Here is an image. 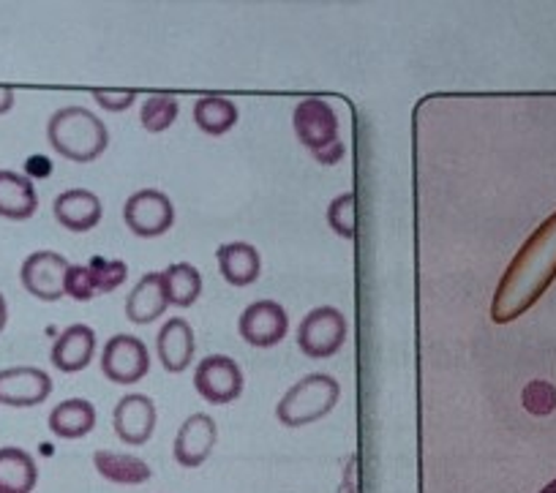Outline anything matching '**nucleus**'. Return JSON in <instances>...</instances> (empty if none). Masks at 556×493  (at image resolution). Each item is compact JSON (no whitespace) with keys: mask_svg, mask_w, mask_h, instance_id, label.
<instances>
[{"mask_svg":"<svg viewBox=\"0 0 556 493\" xmlns=\"http://www.w3.org/2000/svg\"><path fill=\"white\" fill-rule=\"evenodd\" d=\"M556 281V211L523 240L491 300V319L510 325L527 314Z\"/></svg>","mask_w":556,"mask_h":493,"instance_id":"f257e3e1","label":"nucleus"},{"mask_svg":"<svg viewBox=\"0 0 556 493\" xmlns=\"http://www.w3.org/2000/svg\"><path fill=\"white\" fill-rule=\"evenodd\" d=\"M52 150L74 164H90L110 148V128L96 112L85 106H63L47 123Z\"/></svg>","mask_w":556,"mask_h":493,"instance_id":"f03ea898","label":"nucleus"},{"mask_svg":"<svg viewBox=\"0 0 556 493\" xmlns=\"http://www.w3.org/2000/svg\"><path fill=\"white\" fill-rule=\"evenodd\" d=\"M292 128L317 164L336 167L344 161L346 148L339 137V115L328 101L303 99L292 112Z\"/></svg>","mask_w":556,"mask_h":493,"instance_id":"7ed1b4c3","label":"nucleus"},{"mask_svg":"<svg viewBox=\"0 0 556 493\" xmlns=\"http://www.w3.org/2000/svg\"><path fill=\"white\" fill-rule=\"evenodd\" d=\"M341 399V384L330 374H308L298 379L276 406V417L287 428H303L319 422L336 409Z\"/></svg>","mask_w":556,"mask_h":493,"instance_id":"20e7f679","label":"nucleus"},{"mask_svg":"<svg viewBox=\"0 0 556 493\" xmlns=\"http://www.w3.org/2000/svg\"><path fill=\"white\" fill-rule=\"evenodd\" d=\"M350 325L336 305H319L308 311L298 327V350L312 361H325L344 350Z\"/></svg>","mask_w":556,"mask_h":493,"instance_id":"39448f33","label":"nucleus"},{"mask_svg":"<svg viewBox=\"0 0 556 493\" xmlns=\"http://www.w3.org/2000/svg\"><path fill=\"white\" fill-rule=\"evenodd\" d=\"M123 222L128 232L142 240L162 238L175 224V205L164 191L139 189L123 205Z\"/></svg>","mask_w":556,"mask_h":493,"instance_id":"423d86ee","label":"nucleus"},{"mask_svg":"<svg viewBox=\"0 0 556 493\" xmlns=\"http://www.w3.org/2000/svg\"><path fill=\"white\" fill-rule=\"evenodd\" d=\"M151 371V352L146 341L131 333H117L101 350V374L112 384H137Z\"/></svg>","mask_w":556,"mask_h":493,"instance_id":"0eeeda50","label":"nucleus"},{"mask_svg":"<svg viewBox=\"0 0 556 493\" xmlns=\"http://www.w3.org/2000/svg\"><path fill=\"white\" fill-rule=\"evenodd\" d=\"M194 390L213 406L232 404L243 393V371L229 355H207L194 368Z\"/></svg>","mask_w":556,"mask_h":493,"instance_id":"6e6552de","label":"nucleus"},{"mask_svg":"<svg viewBox=\"0 0 556 493\" xmlns=\"http://www.w3.org/2000/svg\"><path fill=\"white\" fill-rule=\"evenodd\" d=\"M128 267L121 260H101L93 256L88 265H72L66 273V294L77 303L99 298V294L115 292L121 283H126Z\"/></svg>","mask_w":556,"mask_h":493,"instance_id":"1a4fd4ad","label":"nucleus"},{"mask_svg":"<svg viewBox=\"0 0 556 493\" xmlns=\"http://www.w3.org/2000/svg\"><path fill=\"white\" fill-rule=\"evenodd\" d=\"M287 330H290V316L276 300H254L245 305L238 319L240 339L256 350H270L278 341H285Z\"/></svg>","mask_w":556,"mask_h":493,"instance_id":"9d476101","label":"nucleus"},{"mask_svg":"<svg viewBox=\"0 0 556 493\" xmlns=\"http://www.w3.org/2000/svg\"><path fill=\"white\" fill-rule=\"evenodd\" d=\"M68 267H72L68 260L58 251H34L30 256H25L23 267H20V281L34 298L55 303L66 294Z\"/></svg>","mask_w":556,"mask_h":493,"instance_id":"9b49d317","label":"nucleus"},{"mask_svg":"<svg viewBox=\"0 0 556 493\" xmlns=\"http://www.w3.org/2000/svg\"><path fill=\"white\" fill-rule=\"evenodd\" d=\"M156 404L151 395L128 393L123 395L112 412V428H115L117 439L131 447H142L151 442L153 431H156Z\"/></svg>","mask_w":556,"mask_h":493,"instance_id":"f8f14e48","label":"nucleus"},{"mask_svg":"<svg viewBox=\"0 0 556 493\" xmlns=\"http://www.w3.org/2000/svg\"><path fill=\"white\" fill-rule=\"evenodd\" d=\"M218 442V426L211 415L197 412V415L186 417L184 426L175 433L173 458L178 460L184 469H197L211 458L213 447Z\"/></svg>","mask_w":556,"mask_h":493,"instance_id":"ddd939ff","label":"nucleus"},{"mask_svg":"<svg viewBox=\"0 0 556 493\" xmlns=\"http://www.w3.org/2000/svg\"><path fill=\"white\" fill-rule=\"evenodd\" d=\"M52 395V377L41 368L17 366L0 371V404L28 409L45 404Z\"/></svg>","mask_w":556,"mask_h":493,"instance_id":"4468645a","label":"nucleus"},{"mask_svg":"<svg viewBox=\"0 0 556 493\" xmlns=\"http://www.w3.org/2000/svg\"><path fill=\"white\" fill-rule=\"evenodd\" d=\"M52 213H55V222L68 232H90V229L99 227L101 216H104V205H101L93 191L68 189L55 197Z\"/></svg>","mask_w":556,"mask_h":493,"instance_id":"2eb2a0df","label":"nucleus"},{"mask_svg":"<svg viewBox=\"0 0 556 493\" xmlns=\"http://www.w3.org/2000/svg\"><path fill=\"white\" fill-rule=\"evenodd\" d=\"M96 355V330L88 325L66 327L55 339L50 352L52 366L61 374H77L93 363Z\"/></svg>","mask_w":556,"mask_h":493,"instance_id":"dca6fc26","label":"nucleus"},{"mask_svg":"<svg viewBox=\"0 0 556 493\" xmlns=\"http://www.w3.org/2000/svg\"><path fill=\"white\" fill-rule=\"evenodd\" d=\"M156 352L164 371L184 374L191 366V357H194V330H191V325L184 316H173L169 321H164V327L156 336Z\"/></svg>","mask_w":556,"mask_h":493,"instance_id":"f3484780","label":"nucleus"},{"mask_svg":"<svg viewBox=\"0 0 556 493\" xmlns=\"http://www.w3.org/2000/svg\"><path fill=\"white\" fill-rule=\"evenodd\" d=\"M167 305L162 273H146L128 292L126 316L134 325H153V321L167 314Z\"/></svg>","mask_w":556,"mask_h":493,"instance_id":"a211bd4d","label":"nucleus"},{"mask_svg":"<svg viewBox=\"0 0 556 493\" xmlns=\"http://www.w3.org/2000/svg\"><path fill=\"white\" fill-rule=\"evenodd\" d=\"M39 211V194L28 175L0 169V216L9 222H28Z\"/></svg>","mask_w":556,"mask_h":493,"instance_id":"6ab92c4d","label":"nucleus"},{"mask_svg":"<svg viewBox=\"0 0 556 493\" xmlns=\"http://www.w3.org/2000/svg\"><path fill=\"white\" fill-rule=\"evenodd\" d=\"M216 262L224 281L232 283V287H251L262 273L260 251L251 243H243V240H232V243L218 245Z\"/></svg>","mask_w":556,"mask_h":493,"instance_id":"aec40b11","label":"nucleus"},{"mask_svg":"<svg viewBox=\"0 0 556 493\" xmlns=\"http://www.w3.org/2000/svg\"><path fill=\"white\" fill-rule=\"evenodd\" d=\"M39 464L23 447H0V493H34Z\"/></svg>","mask_w":556,"mask_h":493,"instance_id":"412c9836","label":"nucleus"},{"mask_svg":"<svg viewBox=\"0 0 556 493\" xmlns=\"http://www.w3.org/2000/svg\"><path fill=\"white\" fill-rule=\"evenodd\" d=\"M93 466L106 482H115V485H142L153 475L148 460H142L139 455L115 453V450H96Z\"/></svg>","mask_w":556,"mask_h":493,"instance_id":"4be33fe9","label":"nucleus"},{"mask_svg":"<svg viewBox=\"0 0 556 493\" xmlns=\"http://www.w3.org/2000/svg\"><path fill=\"white\" fill-rule=\"evenodd\" d=\"M47 426L58 439H83L96 428V406L88 399H66L50 412Z\"/></svg>","mask_w":556,"mask_h":493,"instance_id":"5701e85b","label":"nucleus"},{"mask_svg":"<svg viewBox=\"0 0 556 493\" xmlns=\"http://www.w3.org/2000/svg\"><path fill=\"white\" fill-rule=\"evenodd\" d=\"M191 117H194L197 128L202 134H207V137H224V134L235 128L240 112L238 104L224 99V96H202V99H197Z\"/></svg>","mask_w":556,"mask_h":493,"instance_id":"b1692460","label":"nucleus"},{"mask_svg":"<svg viewBox=\"0 0 556 493\" xmlns=\"http://www.w3.org/2000/svg\"><path fill=\"white\" fill-rule=\"evenodd\" d=\"M164 292L167 303L178 308H191L202 294V273L191 262H173L167 270H162Z\"/></svg>","mask_w":556,"mask_h":493,"instance_id":"393cba45","label":"nucleus"},{"mask_svg":"<svg viewBox=\"0 0 556 493\" xmlns=\"http://www.w3.org/2000/svg\"><path fill=\"white\" fill-rule=\"evenodd\" d=\"M180 115V104L175 96L159 93V96H148L142 101V110H139V123L146 128L148 134H162L178 121Z\"/></svg>","mask_w":556,"mask_h":493,"instance_id":"a878e982","label":"nucleus"},{"mask_svg":"<svg viewBox=\"0 0 556 493\" xmlns=\"http://www.w3.org/2000/svg\"><path fill=\"white\" fill-rule=\"evenodd\" d=\"M328 224L339 238H355V194L344 191L328 205Z\"/></svg>","mask_w":556,"mask_h":493,"instance_id":"bb28decb","label":"nucleus"},{"mask_svg":"<svg viewBox=\"0 0 556 493\" xmlns=\"http://www.w3.org/2000/svg\"><path fill=\"white\" fill-rule=\"evenodd\" d=\"M93 101L106 112H126L137 101V93H110V90L101 93L99 90V93H93Z\"/></svg>","mask_w":556,"mask_h":493,"instance_id":"cd10ccee","label":"nucleus"},{"mask_svg":"<svg viewBox=\"0 0 556 493\" xmlns=\"http://www.w3.org/2000/svg\"><path fill=\"white\" fill-rule=\"evenodd\" d=\"M14 101H17V96L12 88H0V115H9L14 110Z\"/></svg>","mask_w":556,"mask_h":493,"instance_id":"c85d7f7f","label":"nucleus"},{"mask_svg":"<svg viewBox=\"0 0 556 493\" xmlns=\"http://www.w3.org/2000/svg\"><path fill=\"white\" fill-rule=\"evenodd\" d=\"M7 321H9V305H7V298H3V292H0V333L7 330Z\"/></svg>","mask_w":556,"mask_h":493,"instance_id":"c756f323","label":"nucleus"},{"mask_svg":"<svg viewBox=\"0 0 556 493\" xmlns=\"http://www.w3.org/2000/svg\"><path fill=\"white\" fill-rule=\"evenodd\" d=\"M352 471H355V460H350V471H346V485L355 488V480H352ZM352 493V491H350Z\"/></svg>","mask_w":556,"mask_h":493,"instance_id":"7c9ffc66","label":"nucleus"},{"mask_svg":"<svg viewBox=\"0 0 556 493\" xmlns=\"http://www.w3.org/2000/svg\"><path fill=\"white\" fill-rule=\"evenodd\" d=\"M540 493H556V477H554V480H551L548 485H545L543 491H540Z\"/></svg>","mask_w":556,"mask_h":493,"instance_id":"2f4dec72","label":"nucleus"}]
</instances>
